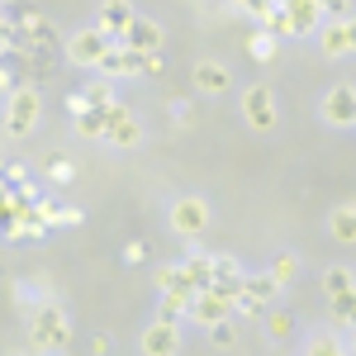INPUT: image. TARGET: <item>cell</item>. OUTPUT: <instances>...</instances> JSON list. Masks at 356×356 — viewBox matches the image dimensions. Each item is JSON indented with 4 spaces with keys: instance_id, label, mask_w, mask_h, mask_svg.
Returning a JSON list of instances; mask_svg holds the SVG:
<instances>
[{
    "instance_id": "1",
    "label": "cell",
    "mask_w": 356,
    "mask_h": 356,
    "mask_svg": "<svg viewBox=\"0 0 356 356\" xmlns=\"http://www.w3.org/2000/svg\"><path fill=\"white\" fill-rule=\"evenodd\" d=\"M29 342H33L38 352H62V347L72 342V323H67V314H62L57 304H43V309L29 318Z\"/></svg>"
},
{
    "instance_id": "2",
    "label": "cell",
    "mask_w": 356,
    "mask_h": 356,
    "mask_svg": "<svg viewBox=\"0 0 356 356\" xmlns=\"http://www.w3.org/2000/svg\"><path fill=\"white\" fill-rule=\"evenodd\" d=\"M38 110H43L38 86H19V90L5 100V134H10V138H24L29 129L38 124Z\"/></svg>"
},
{
    "instance_id": "3",
    "label": "cell",
    "mask_w": 356,
    "mask_h": 356,
    "mask_svg": "<svg viewBox=\"0 0 356 356\" xmlns=\"http://www.w3.org/2000/svg\"><path fill=\"white\" fill-rule=\"evenodd\" d=\"M110 48H114V43L100 33V29H81V33H72V38H67V57H72L76 67H100Z\"/></svg>"
},
{
    "instance_id": "4",
    "label": "cell",
    "mask_w": 356,
    "mask_h": 356,
    "mask_svg": "<svg viewBox=\"0 0 356 356\" xmlns=\"http://www.w3.org/2000/svg\"><path fill=\"white\" fill-rule=\"evenodd\" d=\"M233 314H238V300H228V295L214 290V285H209V290H200L195 304H191V318H195V323H204V328H214V323L233 318Z\"/></svg>"
},
{
    "instance_id": "5",
    "label": "cell",
    "mask_w": 356,
    "mask_h": 356,
    "mask_svg": "<svg viewBox=\"0 0 356 356\" xmlns=\"http://www.w3.org/2000/svg\"><path fill=\"white\" fill-rule=\"evenodd\" d=\"M243 114H247V124H252L257 134L275 129V95H271V86H247V90H243Z\"/></svg>"
},
{
    "instance_id": "6",
    "label": "cell",
    "mask_w": 356,
    "mask_h": 356,
    "mask_svg": "<svg viewBox=\"0 0 356 356\" xmlns=\"http://www.w3.org/2000/svg\"><path fill=\"white\" fill-rule=\"evenodd\" d=\"M171 228L181 233V238H200L204 228H209V204L204 200H181V204H171Z\"/></svg>"
},
{
    "instance_id": "7",
    "label": "cell",
    "mask_w": 356,
    "mask_h": 356,
    "mask_svg": "<svg viewBox=\"0 0 356 356\" xmlns=\"http://www.w3.org/2000/svg\"><path fill=\"white\" fill-rule=\"evenodd\" d=\"M134 5H129V0H105V5H100V33H105V38H110V43H124V33H129V29H134Z\"/></svg>"
},
{
    "instance_id": "8",
    "label": "cell",
    "mask_w": 356,
    "mask_h": 356,
    "mask_svg": "<svg viewBox=\"0 0 356 356\" xmlns=\"http://www.w3.org/2000/svg\"><path fill=\"white\" fill-rule=\"evenodd\" d=\"M323 119L328 124H356V90L352 86H332L328 95H323Z\"/></svg>"
},
{
    "instance_id": "9",
    "label": "cell",
    "mask_w": 356,
    "mask_h": 356,
    "mask_svg": "<svg viewBox=\"0 0 356 356\" xmlns=\"http://www.w3.org/2000/svg\"><path fill=\"white\" fill-rule=\"evenodd\" d=\"M176 352H181L176 323H147L143 328V356H176Z\"/></svg>"
},
{
    "instance_id": "10",
    "label": "cell",
    "mask_w": 356,
    "mask_h": 356,
    "mask_svg": "<svg viewBox=\"0 0 356 356\" xmlns=\"http://www.w3.org/2000/svg\"><path fill=\"white\" fill-rule=\"evenodd\" d=\"M114 105H119V100H114V90L105 81H100V86H86L81 95H67V114H72V119L86 114V110H114Z\"/></svg>"
},
{
    "instance_id": "11",
    "label": "cell",
    "mask_w": 356,
    "mask_h": 356,
    "mask_svg": "<svg viewBox=\"0 0 356 356\" xmlns=\"http://www.w3.org/2000/svg\"><path fill=\"white\" fill-rule=\"evenodd\" d=\"M124 48H134V53H162V29L152 24V19H143V15H138L134 29L124 33Z\"/></svg>"
},
{
    "instance_id": "12",
    "label": "cell",
    "mask_w": 356,
    "mask_h": 356,
    "mask_svg": "<svg viewBox=\"0 0 356 356\" xmlns=\"http://www.w3.org/2000/svg\"><path fill=\"white\" fill-rule=\"evenodd\" d=\"M138 138H143L138 119H134L129 110H124V105H119V110H114V124H110V143H114V147H134Z\"/></svg>"
},
{
    "instance_id": "13",
    "label": "cell",
    "mask_w": 356,
    "mask_h": 356,
    "mask_svg": "<svg viewBox=\"0 0 356 356\" xmlns=\"http://www.w3.org/2000/svg\"><path fill=\"white\" fill-rule=\"evenodd\" d=\"M195 86H200L204 95L228 90V67H223V62H200V67H195Z\"/></svg>"
},
{
    "instance_id": "14",
    "label": "cell",
    "mask_w": 356,
    "mask_h": 356,
    "mask_svg": "<svg viewBox=\"0 0 356 356\" xmlns=\"http://www.w3.org/2000/svg\"><path fill=\"white\" fill-rule=\"evenodd\" d=\"M119 110V105H114ZM114 110H86V114H76V134L81 138H110V124H114Z\"/></svg>"
},
{
    "instance_id": "15",
    "label": "cell",
    "mask_w": 356,
    "mask_h": 356,
    "mask_svg": "<svg viewBox=\"0 0 356 356\" xmlns=\"http://www.w3.org/2000/svg\"><path fill=\"white\" fill-rule=\"evenodd\" d=\"M323 53H328V57L352 53V33H347V19H332V24H323Z\"/></svg>"
},
{
    "instance_id": "16",
    "label": "cell",
    "mask_w": 356,
    "mask_h": 356,
    "mask_svg": "<svg viewBox=\"0 0 356 356\" xmlns=\"http://www.w3.org/2000/svg\"><path fill=\"white\" fill-rule=\"evenodd\" d=\"M328 228H332L337 243H356V204H337L332 219H328Z\"/></svg>"
},
{
    "instance_id": "17",
    "label": "cell",
    "mask_w": 356,
    "mask_h": 356,
    "mask_svg": "<svg viewBox=\"0 0 356 356\" xmlns=\"http://www.w3.org/2000/svg\"><path fill=\"white\" fill-rule=\"evenodd\" d=\"M323 290H328V300H342L356 290V275L347 266H332V271H323Z\"/></svg>"
},
{
    "instance_id": "18",
    "label": "cell",
    "mask_w": 356,
    "mask_h": 356,
    "mask_svg": "<svg viewBox=\"0 0 356 356\" xmlns=\"http://www.w3.org/2000/svg\"><path fill=\"white\" fill-rule=\"evenodd\" d=\"M243 290H247V295H252L257 304H271L275 295H280V280H275L271 271H266V275H247V285H243Z\"/></svg>"
},
{
    "instance_id": "19",
    "label": "cell",
    "mask_w": 356,
    "mask_h": 356,
    "mask_svg": "<svg viewBox=\"0 0 356 356\" xmlns=\"http://www.w3.org/2000/svg\"><path fill=\"white\" fill-rule=\"evenodd\" d=\"M191 295H162V304H157V323H176L181 314L191 318Z\"/></svg>"
},
{
    "instance_id": "20",
    "label": "cell",
    "mask_w": 356,
    "mask_h": 356,
    "mask_svg": "<svg viewBox=\"0 0 356 356\" xmlns=\"http://www.w3.org/2000/svg\"><path fill=\"white\" fill-rule=\"evenodd\" d=\"M285 15H290V29H295V33H309V29L318 24V15H323V10H318V0H304V5L285 10Z\"/></svg>"
},
{
    "instance_id": "21",
    "label": "cell",
    "mask_w": 356,
    "mask_h": 356,
    "mask_svg": "<svg viewBox=\"0 0 356 356\" xmlns=\"http://www.w3.org/2000/svg\"><path fill=\"white\" fill-rule=\"evenodd\" d=\"M29 24H38L33 5H5V29H29Z\"/></svg>"
},
{
    "instance_id": "22",
    "label": "cell",
    "mask_w": 356,
    "mask_h": 356,
    "mask_svg": "<svg viewBox=\"0 0 356 356\" xmlns=\"http://www.w3.org/2000/svg\"><path fill=\"white\" fill-rule=\"evenodd\" d=\"M48 176H53L57 186H62V181H72V176H76V166H72V157H62V152H48Z\"/></svg>"
},
{
    "instance_id": "23",
    "label": "cell",
    "mask_w": 356,
    "mask_h": 356,
    "mask_svg": "<svg viewBox=\"0 0 356 356\" xmlns=\"http://www.w3.org/2000/svg\"><path fill=\"white\" fill-rule=\"evenodd\" d=\"M266 332H271L275 342H285V337L295 332V318H290V314H280V309H271V314H266Z\"/></svg>"
},
{
    "instance_id": "24",
    "label": "cell",
    "mask_w": 356,
    "mask_h": 356,
    "mask_svg": "<svg viewBox=\"0 0 356 356\" xmlns=\"http://www.w3.org/2000/svg\"><path fill=\"white\" fill-rule=\"evenodd\" d=\"M247 53L257 57V62H271L275 57V38L271 33H252V38H247Z\"/></svg>"
},
{
    "instance_id": "25",
    "label": "cell",
    "mask_w": 356,
    "mask_h": 356,
    "mask_svg": "<svg viewBox=\"0 0 356 356\" xmlns=\"http://www.w3.org/2000/svg\"><path fill=\"white\" fill-rule=\"evenodd\" d=\"M271 275L280 280V285H285V280H295V275H300V261H295V257H275Z\"/></svg>"
},
{
    "instance_id": "26",
    "label": "cell",
    "mask_w": 356,
    "mask_h": 356,
    "mask_svg": "<svg viewBox=\"0 0 356 356\" xmlns=\"http://www.w3.org/2000/svg\"><path fill=\"white\" fill-rule=\"evenodd\" d=\"M332 314H337L342 323H356V290H352V295H342V300H332Z\"/></svg>"
},
{
    "instance_id": "27",
    "label": "cell",
    "mask_w": 356,
    "mask_h": 356,
    "mask_svg": "<svg viewBox=\"0 0 356 356\" xmlns=\"http://www.w3.org/2000/svg\"><path fill=\"white\" fill-rule=\"evenodd\" d=\"M233 337H238V332H233V323H228V318L209 328V342H214V347H233Z\"/></svg>"
},
{
    "instance_id": "28",
    "label": "cell",
    "mask_w": 356,
    "mask_h": 356,
    "mask_svg": "<svg viewBox=\"0 0 356 356\" xmlns=\"http://www.w3.org/2000/svg\"><path fill=\"white\" fill-rule=\"evenodd\" d=\"M261 24H266V33H295V29H290V15H285V10H275V15H266Z\"/></svg>"
},
{
    "instance_id": "29",
    "label": "cell",
    "mask_w": 356,
    "mask_h": 356,
    "mask_svg": "<svg viewBox=\"0 0 356 356\" xmlns=\"http://www.w3.org/2000/svg\"><path fill=\"white\" fill-rule=\"evenodd\" d=\"M309 356H342V347H337V342H328V337H318V342L309 347Z\"/></svg>"
},
{
    "instance_id": "30",
    "label": "cell",
    "mask_w": 356,
    "mask_h": 356,
    "mask_svg": "<svg viewBox=\"0 0 356 356\" xmlns=\"http://www.w3.org/2000/svg\"><path fill=\"white\" fill-rule=\"evenodd\" d=\"M318 10L332 15V19H347V0H318Z\"/></svg>"
},
{
    "instance_id": "31",
    "label": "cell",
    "mask_w": 356,
    "mask_h": 356,
    "mask_svg": "<svg viewBox=\"0 0 356 356\" xmlns=\"http://www.w3.org/2000/svg\"><path fill=\"white\" fill-rule=\"evenodd\" d=\"M124 257H129L134 266H138V261H147V243H129V252H124Z\"/></svg>"
},
{
    "instance_id": "32",
    "label": "cell",
    "mask_w": 356,
    "mask_h": 356,
    "mask_svg": "<svg viewBox=\"0 0 356 356\" xmlns=\"http://www.w3.org/2000/svg\"><path fill=\"white\" fill-rule=\"evenodd\" d=\"M347 33H352V53H356V15H347Z\"/></svg>"
},
{
    "instance_id": "33",
    "label": "cell",
    "mask_w": 356,
    "mask_h": 356,
    "mask_svg": "<svg viewBox=\"0 0 356 356\" xmlns=\"http://www.w3.org/2000/svg\"><path fill=\"white\" fill-rule=\"evenodd\" d=\"M275 5H280V10H295V5H304V0H275Z\"/></svg>"
},
{
    "instance_id": "34",
    "label": "cell",
    "mask_w": 356,
    "mask_h": 356,
    "mask_svg": "<svg viewBox=\"0 0 356 356\" xmlns=\"http://www.w3.org/2000/svg\"><path fill=\"white\" fill-rule=\"evenodd\" d=\"M238 5H243V0H238Z\"/></svg>"
}]
</instances>
